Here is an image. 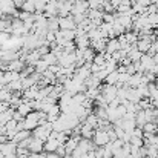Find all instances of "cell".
<instances>
[{
	"label": "cell",
	"instance_id": "d6a6232c",
	"mask_svg": "<svg viewBox=\"0 0 158 158\" xmlns=\"http://www.w3.org/2000/svg\"><path fill=\"white\" fill-rule=\"evenodd\" d=\"M3 15H5V14H3V11H2V9H0V19H2V17H3Z\"/></svg>",
	"mask_w": 158,
	"mask_h": 158
},
{
	"label": "cell",
	"instance_id": "cb8c5ba5",
	"mask_svg": "<svg viewBox=\"0 0 158 158\" xmlns=\"http://www.w3.org/2000/svg\"><path fill=\"white\" fill-rule=\"evenodd\" d=\"M146 158H158V151H157V146H146Z\"/></svg>",
	"mask_w": 158,
	"mask_h": 158
},
{
	"label": "cell",
	"instance_id": "7402d4cb",
	"mask_svg": "<svg viewBox=\"0 0 158 158\" xmlns=\"http://www.w3.org/2000/svg\"><path fill=\"white\" fill-rule=\"evenodd\" d=\"M58 17H48V31H58Z\"/></svg>",
	"mask_w": 158,
	"mask_h": 158
},
{
	"label": "cell",
	"instance_id": "603a6c76",
	"mask_svg": "<svg viewBox=\"0 0 158 158\" xmlns=\"http://www.w3.org/2000/svg\"><path fill=\"white\" fill-rule=\"evenodd\" d=\"M92 63H95V64H98V66H105V63H106V55H105V52H95Z\"/></svg>",
	"mask_w": 158,
	"mask_h": 158
},
{
	"label": "cell",
	"instance_id": "4316f807",
	"mask_svg": "<svg viewBox=\"0 0 158 158\" xmlns=\"http://www.w3.org/2000/svg\"><path fill=\"white\" fill-rule=\"evenodd\" d=\"M89 3V9H102V0H88Z\"/></svg>",
	"mask_w": 158,
	"mask_h": 158
},
{
	"label": "cell",
	"instance_id": "3957f363",
	"mask_svg": "<svg viewBox=\"0 0 158 158\" xmlns=\"http://www.w3.org/2000/svg\"><path fill=\"white\" fill-rule=\"evenodd\" d=\"M58 28L60 29H71V31H74L77 28V23L74 22L72 14H69L68 17H58Z\"/></svg>",
	"mask_w": 158,
	"mask_h": 158
},
{
	"label": "cell",
	"instance_id": "f546056e",
	"mask_svg": "<svg viewBox=\"0 0 158 158\" xmlns=\"http://www.w3.org/2000/svg\"><path fill=\"white\" fill-rule=\"evenodd\" d=\"M12 118L15 120V121H23L25 120V117L19 112V110H14V114H12Z\"/></svg>",
	"mask_w": 158,
	"mask_h": 158
},
{
	"label": "cell",
	"instance_id": "f1b7e54d",
	"mask_svg": "<svg viewBox=\"0 0 158 158\" xmlns=\"http://www.w3.org/2000/svg\"><path fill=\"white\" fill-rule=\"evenodd\" d=\"M55 154H57V155H60V157H64V155H66V149H64V144H60V146L57 148Z\"/></svg>",
	"mask_w": 158,
	"mask_h": 158
},
{
	"label": "cell",
	"instance_id": "9c48e42d",
	"mask_svg": "<svg viewBox=\"0 0 158 158\" xmlns=\"http://www.w3.org/2000/svg\"><path fill=\"white\" fill-rule=\"evenodd\" d=\"M60 146V143L54 138H48L45 143H43V152H55L57 148Z\"/></svg>",
	"mask_w": 158,
	"mask_h": 158
},
{
	"label": "cell",
	"instance_id": "e575fe53",
	"mask_svg": "<svg viewBox=\"0 0 158 158\" xmlns=\"http://www.w3.org/2000/svg\"><path fill=\"white\" fill-rule=\"evenodd\" d=\"M45 2H46V3H48V2H51V0H45Z\"/></svg>",
	"mask_w": 158,
	"mask_h": 158
},
{
	"label": "cell",
	"instance_id": "7a4b0ae2",
	"mask_svg": "<svg viewBox=\"0 0 158 158\" xmlns=\"http://www.w3.org/2000/svg\"><path fill=\"white\" fill-rule=\"evenodd\" d=\"M88 11H89L88 0H74V5H72V9H71L72 15H75V14H88Z\"/></svg>",
	"mask_w": 158,
	"mask_h": 158
},
{
	"label": "cell",
	"instance_id": "52a82bcc",
	"mask_svg": "<svg viewBox=\"0 0 158 158\" xmlns=\"http://www.w3.org/2000/svg\"><path fill=\"white\" fill-rule=\"evenodd\" d=\"M118 49H120V42H118V39H117V37H114V39H107L105 52L112 55V54L115 52V51H118Z\"/></svg>",
	"mask_w": 158,
	"mask_h": 158
},
{
	"label": "cell",
	"instance_id": "5bb4252c",
	"mask_svg": "<svg viewBox=\"0 0 158 158\" xmlns=\"http://www.w3.org/2000/svg\"><path fill=\"white\" fill-rule=\"evenodd\" d=\"M117 81H118V72H117V69L112 71V72H109L105 77V80H103V83H106V85H117Z\"/></svg>",
	"mask_w": 158,
	"mask_h": 158
},
{
	"label": "cell",
	"instance_id": "83f0119b",
	"mask_svg": "<svg viewBox=\"0 0 158 158\" xmlns=\"http://www.w3.org/2000/svg\"><path fill=\"white\" fill-rule=\"evenodd\" d=\"M143 134H144V132H143V129H141V127H138V126L132 131V135H134V137H138V138H143Z\"/></svg>",
	"mask_w": 158,
	"mask_h": 158
},
{
	"label": "cell",
	"instance_id": "4dcf8cb0",
	"mask_svg": "<svg viewBox=\"0 0 158 158\" xmlns=\"http://www.w3.org/2000/svg\"><path fill=\"white\" fill-rule=\"evenodd\" d=\"M46 154V158H61L60 155H57L55 152H45Z\"/></svg>",
	"mask_w": 158,
	"mask_h": 158
},
{
	"label": "cell",
	"instance_id": "44dd1931",
	"mask_svg": "<svg viewBox=\"0 0 158 158\" xmlns=\"http://www.w3.org/2000/svg\"><path fill=\"white\" fill-rule=\"evenodd\" d=\"M42 58H43V60H45V61H46L49 66H51V64H58V63H57V61H58V60H57V55H55L52 51H49L48 54H45Z\"/></svg>",
	"mask_w": 158,
	"mask_h": 158
},
{
	"label": "cell",
	"instance_id": "7c38bea8",
	"mask_svg": "<svg viewBox=\"0 0 158 158\" xmlns=\"http://www.w3.org/2000/svg\"><path fill=\"white\" fill-rule=\"evenodd\" d=\"M126 100H129L131 103H138V102L141 100V97H140V94H138V91H137L135 88H129V89H127Z\"/></svg>",
	"mask_w": 158,
	"mask_h": 158
},
{
	"label": "cell",
	"instance_id": "9a60e30c",
	"mask_svg": "<svg viewBox=\"0 0 158 158\" xmlns=\"http://www.w3.org/2000/svg\"><path fill=\"white\" fill-rule=\"evenodd\" d=\"M146 114H144V109H140L137 114H135V124L138 127H143V124L146 123Z\"/></svg>",
	"mask_w": 158,
	"mask_h": 158
},
{
	"label": "cell",
	"instance_id": "8992f818",
	"mask_svg": "<svg viewBox=\"0 0 158 158\" xmlns=\"http://www.w3.org/2000/svg\"><path fill=\"white\" fill-rule=\"evenodd\" d=\"M26 66V63H25V60H22V58H14V60H11L9 63H8V69L6 71H17V72H22V69Z\"/></svg>",
	"mask_w": 158,
	"mask_h": 158
},
{
	"label": "cell",
	"instance_id": "d590c367",
	"mask_svg": "<svg viewBox=\"0 0 158 158\" xmlns=\"http://www.w3.org/2000/svg\"><path fill=\"white\" fill-rule=\"evenodd\" d=\"M157 151H158V146H157Z\"/></svg>",
	"mask_w": 158,
	"mask_h": 158
},
{
	"label": "cell",
	"instance_id": "6da1fadb",
	"mask_svg": "<svg viewBox=\"0 0 158 158\" xmlns=\"http://www.w3.org/2000/svg\"><path fill=\"white\" fill-rule=\"evenodd\" d=\"M15 151H17V144L11 140H6L3 143H0V152L6 158H15Z\"/></svg>",
	"mask_w": 158,
	"mask_h": 158
},
{
	"label": "cell",
	"instance_id": "ffe728a7",
	"mask_svg": "<svg viewBox=\"0 0 158 158\" xmlns=\"http://www.w3.org/2000/svg\"><path fill=\"white\" fill-rule=\"evenodd\" d=\"M143 132H149V134H157V124L154 121H146L143 124Z\"/></svg>",
	"mask_w": 158,
	"mask_h": 158
},
{
	"label": "cell",
	"instance_id": "d4e9b609",
	"mask_svg": "<svg viewBox=\"0 0 158 158\" xmlns=\"http://www.w3.org/2000/svg\"><path fill=\"white\" fill-rule=\"evenodd\" d=\"M19 9H22V11H26V12H31V14H34V12H35V8H34V5H32L31 2H28V0H25Z\"/></svg>",
	"mask_w": 158,
	"mask_h": 158
},
{
	"label": "cell",
	"instance_id": "277c9868",
	"mask_svg": "<svg viewBox=\"0 0 158 158\" xmlns=\"http://www.w3.org/2000/svg\"><path fill=\"white\" fill-rule=\"evenodd\" d=\"M92 141L95 143V146H105L106 143L109 141L107 132H106V131H102V129H95L94 137H92Z\"/></svg>",
	"mask_w": 158,
	"mask_h": 158
},
{
	"label": "cell",
	"instance_id": "5b68a950",
	"mask_svg": "<svg viewBox=\"0 0 158 158\" xmlns=\"http://www.w3.org/2000/svg\"><path fill=\"white\" fill-rule=\"evenodd\" d=\"M43 143H45V141H42L40 138L31 135L29 144H28V151H29V152H43Z\"/></svg>",
	"mask_w": 158,
	"mask_h": 158
},
{
	"label": "cell",
	"instance_id": "ba28073f",
	"mask_svg": "<svg viewBox=\"0 0 158 158\" xmlns=\"http://www.w3.org/2000/svg\"><path fill=\"white\" fill-rule=\"evenodd\" d=\"M140 64H141V71H149V68L154 64V60H152V55L149 54H143L141 58H140Z\"/></svg>",
	"mask_w": 158,
	"mask_h": 158
},
{
	"label": "cell",
	"instance_id": "4fadbf2b",
	"mask_svg": "<svg viewBox=\"0 0 158 158\" xmlns=\"http://www.w3.org/2000/svg\"><path fill=\"white\" fill-rule=\"evenodd\" d=\"M6 88H8L11 92H22V91H23V86H22V78H20V80L9 81V83L6 85Z\"/></svg>",
	"mask_w": 158,
	"mask_h": 158
},
{
	"label": "cell",
	"instance_id": "836d02e7",
	"mask_svg": "<svg viewBox=\"0 0 158 158\" xmlns=\"http://www.w3.org/2000/svg\"><path fill=\"white\" fill-rule=\"evenodd\" d=\"M57 2H66V0H57Z\"/></svg>",
	"mask_w": 158,
	"mask_h": 158
},
{
	"label": "cell",
	"instance_id": "2e32d148",
	"mask_svg": "<svg viewBox=\"0 0 158 158\" xmlns=\"http://www.w3.org/2000/svg\"><path fill=\"white\" fill-rule=\"evenodd\" d=\"M83 123H86V124H89L91 127H94V129H97L98 127V117L94 114V112H91L88 117H86V120L83 121Z\"/></svg>",
	"mask_w": 158,
	"mask_h": 158
},
{
	"label": "cell",
	"instance_id": "484cf974",
	"mask_svg": "<svg viewBox=\"0 0 158 158\" xmlns=\"http://www.w3.org/2000/svg\"><path fill=\"white\" fill-rule=\"evenodd\" d=\"M129 143L131 144H134V146H137V148H141V146H144V140L143 138H138V137H131V140H129Z\"/></svg>",
	"mask_w": 158,
	"mask_h": 158
},
{
	"label": "cell",
	"instance_id": "8d00e7d4",
	"mask_svg": "<svg viewBox=\"0 0 158 158\" xmlns=\"http://www.w3.org/2000/svg\"><path fill=\"white\" fill-rule=\"evenodd\" d=\"M5 158H6V157H5Z\"/></svg>",
	"mask_w": 158,
	"mask_h": 158
},
{
	"label": "cell",
	"instance_id": "1f68e13d",
	"mask_svg": "<svg viewBox=\"0 0 158 158\" xmlns=\"http://www.w3.org/2000/svg\"><path fill=\"white\" fill-rule=\"evenodd\" d=\"M152 60H154V63H157V64H158V51L152 55Z\"/></svg>",
	"mask_w": 158,
	"mask_h": 158
},
{
	"label": "cell",
	"instance_id": "ac0fdd59",
	"mask_svg": "<svg viewBox=\"0 0 158 158\" xmlns=\"http://www.w3.org/2000/svg\"><path fill=\"white\" fill-rule=\"evenodd\" d=\"M48 66H49V64H48V63H46L43 58H40V60H39V61L34 64V69H35V72H39V74H43V72L48 69Z\"/></svg>",
	"mask_w": 158,
	"mask_h": 158
},
{
	"label": "cell",
	"instance_id": "30bf717a",
	"mask_svg": "<svg viewBox=\"0 0 158 158\" xmlns=\"http://www.w3.org/2000/svg\"><path fill=\"white\" fill-rule=\"evenodd\" d=\"M94 132H95L94 127H91V126L86 124V123H81V129H80V135H81V138H91V140H92Z\"/></svg>",
	"mask_w": 158,
	"mask_h": 158
},
{
	"label": "cell",
	"instance_id": "d6986e66",
	"mask_svg": "<svg viewBox=\"0 0 158 158\" xmlns=\"http://www.w3.org/2000/svg\"><path fill=\"white\" fill-rule=\"evenodd\" d=\"M94 55H95V51H94L91 46H89V48H86V49H83V58H85V61H86V63H92Z\"/></svg>",
	"mask_w": 158,
	"mask_h": 158
},
{
	"label": "cell",
	"instance_id": "e0dca14e",
	"mask_svg": "<svg viewBox=\"0 0 158 158\" xmlns=\"http://www.w3.org/2000/svg\"><path fill=\"white\" fill-rule=\"evenodd\" d=\"M15 110H19V112L23 115V117H26V115H28V114L32 110V107L29 106V102H22L20 105L15 107Z\"/></svg>",
	"mask_w": 158,
	"mask_h": 158
},
{
	"label": "cell",
	"instance_id": "8fae6325",
	"mask_svg": "<svg viewBox=\"0 0 158 158\" xmlns=\"http://www.w3.org/2000/svg\"><path fill=\"white\" fill-rule=\"evenodd\" d=\"M32 134H31V131H26V129H22V131H17V134L12 137V140L11 141H14L15 144L17 143H20V141H23V140H26V138H29Z\"/></svg>",
	"mask_w": 158,
	"mask_h": 158
}]
</instances>
